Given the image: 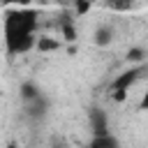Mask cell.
<instances>
[{"label": "cell", "instance_id": "3957f363", "mask_svg": "<svg viewBox=\"0 0 148 148\" xmlns=\"http://www.w3.org/2000/svg\"><path fill=\"white\" fill-rule=\"evenodd\" d=\"M37 46V32H5V49L9 56L28 53Z\"/></svg>", "mask_w": 148, "mask_h": 148}, {"label": "cell", "instance_id": "9a60e30c", "mask_svg": "<svg viewBox=\"0 0 148 148\" xmlns=\"http://www.w3.org/2000/svg\"><path fill=\"white\" fill-rule=\"evenodd\" d=\"M2 2H5V5H7V7H9V5H14V2H21V5H25V2H28V0H2Z\"/></svg>", "mask_w": 148, "mask_h": 148}, {"label": "cell", "instance_id": "8992f818", "mask_svg": "<svg viewBox=\"0 0 148 148\" xmlns=\"http://www.w3.org/2000/svg\"><path fill=\"white\" fill-rule=\"evenodd\" d=\"M113 37H116V30H113L111 25H99V28L95 30V35H92V42L104 49V46H109V44L113 42Z\"/></svg>", "mask_w": 148, "mask_h": 148}, {"label": "cell", "instance_id": "277c9868", "mask_svg": "<svg viewBox=\"0 0 148 148\" xmlns=\"http://www.w3.org/2000/svg\"><path fill=\"white\" fill-rule=\"evenodd\" d=\"M88 123H90V132L92 134H104L109 132V116L102 109H90L88 111Z\"/></svg>", "mask_w": 148, "mask_h": 148}, {"label": "cell", "instance_id": "6da1fadb", "mask_svg": "<svg viewBox=\"0 0 148 148\" xmlns=\"http://www.w3.org/2000/svg\"><path fill=\"white\" fill-rule=\"evenodd\" d=\"M5 32H37L35 9H14L5 14Z\"/></svg>", "mask_w": 148, "mask_h": 148}, {"label": "cell", "instance_id": "30bf717a", "mask_svg": "<svg viewBox=\"0 0 148 148\" xmlns=\"http://www.w3.org/2000/svg\"><path fill=\"white\" fill-rule=\"evenodd\" d=\"M18 92H21V99H23V102L35 99L37 95H42L39 86H37V83H32V81H23V83H21V88H18Z\"/></svg>", "mask_w": 148, "mask_h": 148}, {"label": "cell", "instance_id": "9c48e42d", "mask_svg": "<svg viewBox=\"0 0 148 148\" xmlns=\"http://www.w3.org/2000/svg\"><path fill=\"white\" fill-rule=\"evenodd\" d=\"M39 53H51V51H58L60 49V42L56 37H37V46H35Z\"/></svg>", "mask_w": 148, "mask_h": 148}, {"label": "cell", "instance_id": "52a82bcc", "mask_svg": "<svg viewBox=\"0 0 148 148\" xmlns=\"http://www.w3.org/2000/svg\"><path fill=\"white\" fill-rule=\"evenodd\" d=\"M120 141L111 134V132H104V134H92L90 139V148H116Z\"/></svg>", "mask_w": 148, "mask_h": 148}, {"label": "cell", "instance_id": "8fae6325", "mask_svg": "<svg viewBox=\"0 0 148 148\" xmlns=\"http://www.w3.org/2000/svg\"><path fill=\"white\" fill-rule=\"evenodd\" d=\"M104 7H109L111 12H130L134 7V0H104Z\"/></svg>", "mask_w": 148, "mask_h": 148}, {"label": "cell", "instance_id": "4fadbf2b", "mask_svg": "<svg viewBox=\"0 0 148 148\" xmlns=\"http://www.w3.org/2000/svg\"><path fill=\"white\" fill-rule=\"evenodd\" d=\"M74 5H76V12H79V14H86V12L90 9V2H88V0H76Z\"/></svg>", "mask_w": 148, "mask_h": 148}, {"label": "cell", "instance_id": "5bb4252c", "mask_svg": "<svg viewBox=\"0 0 148 148\" xmlns=\"http://www.w3.org/2000/svg\"><path fill=\"white\" fill-rule=\"evenodd\" d=\"M139 109H141V111H148V90L141 95V99H139Z\"/></svg>", "mask_w": 148, "mask_h": 148}, {"label": "cell", "instance_id": "5b68a950", "mask_svg": "<svg viewBox=\"0 0 148 148\" xmlns=\"http://www.w3.org/2000/svg\"><path fill=\"white\" fill-rule=\"evenodd\" d=\"M23 104H25V113H28L30 118H42V116L46 113V109H49V102H46L44 95H37L35 99H28V102H23Z\"/></svg>", "mask_w": 148, "mask_h": 148}, {"label": "cell", "instance_id": "7a4b0ae2", "mask_svg": "<svg viewBox=\"0 0 148 148\" xmlns=\"http://www.w3.org/2000/svg\"><path fill=\"white\" fill-rule=\"evenodd\" d=\"M139 76H141V67H130V69H125L123 74H118V76L111 81V86H109V95H111V99H116V102H125L130 88L139 81Z\"/></svg>", "mask_w": 148, "mask_h": 148}, {"label": "cell", "instance_id": "ba28073f", "mask_svg": "<svg viewBox=\"0 0 148 148\" xmlns=\"http://www.w3.org/2000/svg\"><path fill=\"white\" fill-rule=\"evenodd\" d=\"M60 32H62V37H65L67 42H74V39H76V25H74L72 14H65V16H62V21H60Z\"/></svg>", "mask_w": 148, "mask_h": 148}, {"label": "cell", "instance_id": "7c38bea8", "mask_svg": "<svg viewBox=\"0 0 148 148\" xmlns=\"http://www.w3.org/2000/svg\"><path fill=\"white\" fill-rule=\"evenodd\" d=\"M143 56H146V51H143L141 46H132V49L127 51V60H130V62H141Z\"/></svg>", "mask_w": 148, "mask_h": 148}]
</instances>
